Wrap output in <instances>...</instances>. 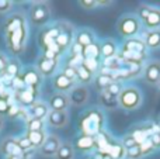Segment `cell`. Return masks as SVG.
Wrapping results in <instances>:
<instances>
[{
    "label": "cell",
    "mask_w": 160,
    "mask_h": 159,
    "mask_svg": "<svg viewBox=\"0 0 160 159\" xmlns=\"http://www.w3.org/2000/svg\"><path fill=\"white\" fill-rule=\"evenodd\" d=\"M47 121L53 128H63L69 123V113L68 111H52L49 110L47 115Z\"/></svg>",
    "instance_id": "2e32d148"
},
{
    "label": "cell",
    "mask_w": 160,
    "mask_h": 159,
    "mask_svg": "<svg viewBox=\"0 0 160 159\" xmlns=\"http://www.w3.org/2000/svg\"><path fill=\"white\" fill-rule=\"evenodd\" d=\"M68 97H69L70 106L83 107L88 101V99H90V92H88L87 86L76 85V86L68 93Z\"/></svg>",
    "instance_id": "ba28073f"
},
{
    "label": "cell",
    "mask_w": 160,
    "mask_h": 159,
    "mask_svg": "<svg viewBox=\"0 0 160 159\" xmlns=\"http://www.w3.org/2000/svg\"><path fill=\"white\" fill-rule=\"evenodd\" d=\"M150 8H152V6H141V7H139L138 17H139V20H141V21H143V20L146 18V16L149 14Z\"/></svg>",
    "instance_id": "60d3db41"
},
{
    "label": "cell",
    "mask_w": 160,
    "mask_h": 159,
    "mask_svg": "<svg viewBox=\"0 0 160 159\" xmlns=\"http://www.w3.org/2000/svg\"><path fill=\"white\" fill-rule=\"evenodd\" d=\"M62 73H63L66 78H69L70 80L76 82V78H78V72H76V68H75V66L66 65V66L63 68V70H62Z\"/></svg>",
    "instance_id": "e575fe53"
},
{
    "label": "cell",
    "mask_w": 160,
    "mask_h": 159,
    "mask_svg": "<svg viewBox=\"0 0 160 159\" xmlns=\"http://www.w3.org/2000/svg\"><path fill=\"white\" fill-rule=\"evenodd\" d=\"M79 4L84 10H93V8H96L98 6V2H96V0H80Z\"/></svg>",
    "instance_id": "ab89813d"
},
{
    "label": "cell",
    "mask_w": 160,
    "mask_h": 159,
    "mask_svg": "<svg viewBox=\"0 0 160 159\" xmlns=\"http://www.w3.org/2000/svg\"><path fill=\"white\" fill-rule=\"evenodd\" d=\"M4 159H22V158H18V156H6Z\"/></svg>",
    "instance_id": "f6af8a7d"
},
{
    "label": "cell",
    "mask_w": 160,
    "mask_h": 159,
    "mask_svg": "<svg viewBox=\"0 0 160 159\" xmlns=\"http://www.w3.org/2000/svg\"><path fill=\"white\" fill-rule=\"evenodd\" d=\"M25 137L28 138V141L31 142L32 148H41V145L44 144L45 138H47V134L45 131H32V132H27Z\"/></svg>",
    "instance_id": "83f0119b"
},
{
    "label": "cell",
    "mask_w": 160,
    "mask_h": 159,
    "mask_svg": "<svg viewBox=\"0 0 160 159\" xmlns=\"http://www.w3.org/2000/svg\"><path fill=\"white\" fill-rule=\"evenodd\" d=\"M17 142H18V146H20V148H21L24 152H28V151H31V149H32V145H31V142L28 141L27 137L18 138V140H17Z\"/></svg>",
    "instance_id": "74e56055"
},
{
    "label": "cell",
    "mask_w": 160,
    "mask_h": 159,
    "mask_svg": "<svg viewBox=\"0 0 160 159\" xmlns=\"http://www.w3.org/2000/svg\"><path fill=\"white\" fill-rule=\"evenodd\" d=\"M118 104L121 109L128 111L139 109L142 104V92L135 86L124 87L118 96Z\"/></svg>",
    "instance_id": "5b68a950"
},
{
    "label": "cell",
    "mask_w": 160,
    "mask_h": 159,
    "mask_svg": "<svg viewBox=\"0 0 160 159\" xmlns=\"http://www.w3.org/2000/svg\"><path fill=\"white\" fill-rule=\"evenodd\" d=\"M6 47L13 55L24 52L28 42V21L22 13H14L3 24Z\"/></svg>",
    "instance_id": "6da1fadb"
},
{
    "label": "cell",
    "mask_w": 160,
    "mask_h": 159,
    "mask_svg": "<svg viewBox=\"0 0 160 159\" xmlns=\"http://www.w3.org/2000/svg\"><path fill=\"white\" fill-rule=\"evenodd\" d=\"M149 141L152 142L153 148H160V137H159V132H153V134L150 135Z\"/></svg>",
    "instance_id": "b9f144b4"
},
{
    "label": "cell",
    "mask_w": 160,
    "mask_h": 159,
    "mask_svg": "<svg viewBox=\"0 0 160 159\" xmlns=\"http://www.w3.org/2000/svg\"><path fill=\"white\" fill-rule=\"evenodd\" d=\"M20 78H21L24 86L31 87V89H35V90L39 89V86H41V83H42V79H44L41 75H39V72L37 70L35 66L25 68V69L20 73Z\"/></svg>",
    "instance_id": "9c48e42d"
},
{
    "label": "cell",
    "mask_w": 160,
    "mask_h": 159,
    "mask_svg": "<svg viewBox=\"0 0 160 159\" xmlns=\"http://www.w3.org/2000/svg\"><path fill=\"white\" fill-rule=\"evenodd\" d=\"M44 126H45V120H39V118H34L30 117L27 118V132H32V131H44Z\"/></svg>",
    "instance_id": "f546056e"
},
{
    "label": "cell",
    "mask_w": 160,
    "mask_h": 159,
    "mask_svg": "<svg viewBox=\"0 0 160 159\" xmlns=\"http://www.w3.org/2000/svg\"><path fill=\"white\" fill-rule=\"evenodd\" d=\"M143 79L149 85H159L160 83V62L159 61H152L145 66Z\"/></svg>",
    "instance_id": "9a60e30c"
},
{
    "label": "cell",
    "mask_w": 160,
    "mask_h": 159,
    "mask_svg": "<svg viewBox=\"0 0 160 159\" xmlns=\"http://www.w3.org/2000/svg\"><path fill=\"white\" fill-rule=\"evenodd\" d=\"M16 95H17V100L21 103V106L31 107L37 101V95H38V90L31 89V87L25 86L24 89L16 92Z\"/></svg>",
    "instance_id": "e0dca14e"
},
{
    "label": "cell",
    "mask_w": 160,
    "mask_h": 159,
    "mask_svg": "<svg viewBox=\"0 0 160 159\" xmlns=\"http://www.w3.org/2000/svg\"><path fill=\"white\" fill-rule=\"evenodd\" d=\"M69 106H70L69 97H68V95H65V93L55 92L48 99V107H49V110H52V111H68Z\"/></svg>",
    "instance_id": "7c38bea8"
},
{
    "label": "cell",
    "mask_w": 160,
    "mask_h": 159,
    "mask_svg": "<svg viewBox=\"0 0 160 159\" xmlns=\"http://www.w3.org/2000/svg\"><path fill=\"white\" fill-rule=\"evenodd\" d=\"M30 113H31V117L39 118V120H45L48 113H49V107H48V104L42 103V101H35V103L30 107Z\"/></svg>",
    "instance_id": "7402d4cb"
},
{
    "label": "cell",
    "mask_w": 160,
    "mask_h": 159,
    "mask_svg": "<svg viewBox=\"0 0 160 159\" xmlns=\"http://www.w3.org/2000/svg\"><path fill=\"white\" fill-rule=\"evenodd\" d=\"M114 80L115 79H114V76L111 73H97V76L94 78V85H96V87L100 92H104Z\"/></svg>",
    "instance_id": "cb8c5ba5"
},
{
    "label": "cell",
    "mask_w": 160,
    "mask_h": 159,
    "mask_svg": "<svg viewBox=\"0 0 160 159\" xmlns=\"http://www.w3.org/2000/svg\"><path fill=\"white\" fill-rule=\"evenodd\" d=\"M125 155H127L129 159H138V158L143 156L142 149H141V145H135V146H132V148L125 149Z\"/></svg>",
    "instance_id": "d6a6232c"
},
{
    "label": "cell",
    "mask_w": 160,
    "mask_h": 159,
    "mask_svg": "<svg viewBox=\"0 0 160 159\" xmlns=\"http://www.w3.org/2000/svg\"><path fill=\"white\" fill-rule=\"evenodd\" d=\"M0 152L4 156H18L24 158V151L18 146L16 138H6L0 142Z\"/></svg>",
    "instance_id": "4fadbf2b"
},
{
    "label": "cell",
    "mask_w": 160,
    "mask_h": 159,
    "mask_svg": "<svg viewBox=\"0 0 160 159\" xmlns=\"http://www.w3.org/2000/svg\"><path fill=\"white\" fill-rule=\"evenodd\" d=\"M51 14H52V11H51L49 3L37 2L30 7V11H28V20H30V23L34 25V27L39 28V27H44V25L49 21Z\"/></svg>",
    "instance_id": "8992f818"
},
{
    "label": "cell",
    "mask_w": 160,
    "mask_h": 159,
    "mask_svg": "<svg viewBox=\"0 0 160 159\" xmlns=\"http://www.w3.org/2000/svg\"><path fill=\"white\" fill-rule=\"evenodd\" d=\"M100 55L104 59H111L117 55V44L114 39H105L100 45Z\"/></svg>",
    "instance_id": "44dd1931"
},
{
    "label": "cell",
    "mask_w": 160,
    "mask_h": 159,
    "mask_svg": "<svg viewBox=\"0 0 160 159\" xmlns=\"http://www.w3.org/2000/svg\"><path fill=\"white\" fill-rule=\"evenodd\" d=\"M75 151L80 152H90L96 148V138L87 137V135H80L75 140V145H73Z\"/></svg>",
    "instance_id": "ac0fdd59"
},
{
    "label": "cell",
    "mask_w": 160,
    "mask_h": 159,
    "mask_svg": "<svg viewBox=\"0 0 160 159\" xmlns=\"http://www.w3.org/2000/svg\"><path fill=\"white\" fill-rule=\"evenodd\" d=\"M98 103L101 107H105L107 110H112L117 109L119 106L118 104V97L110 95L107 92H100V97H98Z\"/></svg>",
    "instance_id": "603a6c76"
},
{
    "label": "cell",
    "mask_w": 160,
    "mask_h": 159,
    "mask_svg": "<svg viewBox=\"0 0 160 159\" xmlns=\"http://www.w3.org/2000/svg\"><path fill=\"white\" fill-rule=\"evenodd\" d=\"M8 110H10V104H8L7 97H4V96H0V115L7 114Z\"/></svg>",
    "instance_id": "f35d334b"
},
{
    "label": "cell",
    "mask_w": 160,
    "mask_h": 159,
    "mask_svg": "<svg viewBox=\"0 0 160 159\" xmlns=\"http://www.w3.org/2000/svg\"><path fill=\"white\" fill-rule=\"evenodd\" d=\"M142 41L149 49H158L160 48V30H148Z\"/></svg>",
    "instance_id": "ffe728a7"
},
{
    "label": "cell",
    "mask_w": 160,
    "mask_h": 159,
    "mask_svg": "<svg viewBox=\"0 0 160 159\" xmlns=\"http://www.w3.org/2000/svg\"><path fill=\"white\" fill-rule=\"evenodd\" d=\"M135 145H139V144L136 142V140L133 138L132 134H128V135H125V137L122 138V146H124L125 149L132 148V146H135Z\"/></svg>",
    "instance_id": "d590c367"
},
{
    "label": "cell",
    "mask_w": 160,
    "mask_h": 159,
    "mask_svg": "<svg viewBox=\"0 0 160 159\" xmlns=\"http://www.w3.org/2000/svg\"><path fill=\"white\" fill-rule=\"evenodd\" d=\"M72 39H73V27H70L68 23H59V33L55 39V45L61 51V54L65 52L70 47Z\"/></svg>",
    "instance_id": "52a82bcc"
},
{
    "label": "cell",
    "mask_w": 160,
    "mask_h": 159,
    "mask_svg": "<svg viewBox=\"0 0 160 159\" xmlns=\"http://www.w3.org/2000/svg\"><path fill=\"white\" fill-rule=\"evenodd\" d=\"M82 64H83V66L90 70L93 75H96L97 70H98V66H100L98 61H96V59H83Z\"/></svg>",
    "instance_id": "836d02e7"
},
{
    "label": "cell",
    "mask_w": 160,
    "mask_h": 159,
    "mask_svg": "<svg viewBox=\"0 0 160 159\" xmlns=\"http://www.w3.org/2000/svg\"><path fill=\"white\" fill-rule=\"evenodd\" d=\"M52 86H53V89H55L56 92L68 95V93H69L70 90H72L73 87L76 86V82L70 80L69 78H66V76H65L63 73L61 72V73H56V75L53 76Z\"/></svg>",
    "instance_id": "5bb4252c"
},
{
    "label": "cell",
    "mask_w": 160,
    "mask_h": 159,
    "mask_svg": "<svg viewBox=\"0 0 160 159\" xmlns=\"http://www.w3.org/2000/svg\"><path fill=\"white\" fill-rule=\"evenodd\" d=\"M122 89H124V87H122L121 82H118V80L115 79V80H114L112 83H111L110 86H108L107 89L104 90V92H107V93H110V95H112V96H115V97H118L119 93L122 92Z\"/></svg>",
    "instance_id": "1f68e13d"
},
{
    "label": "cell",
    "mask_w": 160,
    "mask_h": 159,
    "mask_svg": "<svg viewBox=\"0 0 160 159\" xmlns=\"http://www.w3.org/2000/svg\"><path fill=\"white\" fill-rule=\"evenodd\" d=\"M61 145H62L61 138L55 134H49V135H47L44 144L41 145V148H39L38 151H39V154H41V156L53 158L56 155V152H58V149L61 148Z\"/></svg>",
    "instance_id": "30bf717a"
},
{
    "label": "cell",
    "mask_w": 160,
    "mask_h": 159,
    "mask_svg": "<svg viewBox=\"0 0 160 159\" xmlns=\"http://www.w3.org/2000/svg\"><path fill=\"white\" fill-rule=\"evenodd\" d=\"M4 73L8 76L10 79L16 78V76L20 75V64L16 61H11V62H7V66H6V70Z\"/></svg>",
    "instance_id": "4dcf8cb0"
},
{
    "label": "cell",
    "mask_w": 160,
    "mask_h": 159,
    "mask_svg": "<svg viewBox=\"0 0 160 159\" xmlns=\"http://www.w3.org/2000/svg\"><path fill=\"white\" fill-rule=\"evenodd\" d=\"M158 132H159V137H160V130H159V131H158Z\"/></svg>",
    "instance_id": "bcb514c9"
},
{
    "label": "cell",
    "mask_w": 160,
    "mask_h": 159,
    "mask_svg": "<svg viewBox=\"0 0 160 159\" xmlns=\"http://www.w3.org/2000/svg\"><path fill=\"white\" fill-rule=\"evenodd\" d=\"M35 68L42 78H49V76L55 75L56 69H58V59H52L45 55H41L37 61Z\"/></svg>",
    "instance_id": "8fae6325"
},
{
    "label": "cell",
    "mask_w": 160,
    "mask_h": 159,
    "mask_svg": "<svg viewBox=\"0 0 160 159\" xmlns=\"http://www.w3.org/2000/svg\"><path fill=\"white\" fill-rule=\"evenodd\" d=\"M3 126H4V118H3L2 115H0V131L3 130Z\"/></svg>",
    "instance_id": "ee69618b"
},
{
    "label": "cell",
    "mask_w": 160,
    "mask_h": 159,
    "mask_svg": "<svg viewBox=\"0 0 160 159\" xmlns=\"http://www.w3.org/2000/svg\"><path fill=\"white\" fill-rule=\"evenodd\" d=\"M98 56H100V45L96 44V42L84 47L82 51L83 59H96V61H98Z\"/></svg>",
    "instance_id": "f1b7e54d"
},
{
    "label": "cell",
    "mask_w": 160,
    "mask_h": 159,
    "mask_svg": "<svg viewBox=\"0 0 160 159\" xmlns=\"http://www.w3.org/2000/svg\"><path fill=\"white\" fill-rule=\"evenodd\" d=\"M75 154H76V151L72 144L62 142L61 148L58 149V152H56V155L53 158L55 159H75Z\"/></svg>",
    "instance_id": "d4e9b609"
},
{
    "label": "cell",
    "mask_w": 160,
    "mask_h": 159,
    "mask_svg": "<svg viewBox=\"0 0 160 159\" xmlns=\"http://www.w3.org/2000/svg\"><path fill=\"white\" fill-rule=\"evenodd\" d=\"M13 4L14 3L11 0H0V14L4 16L8 11H11L13 10Z\"/></svg>",
    "instance_id": "8d00e7d4"
},
{
    "label": "cell",
    "mask_w": 160,
    "mask_h": 159,
    "mask_svg": "<svg viewBox=\"0 0 160 159\" xmlns=\"http://www.w3.org/2000/svg\"><path fill=\"white\" fill-rule=\"evenodd\" d=\"M142 23L148 30H160V8L152 7Z\"/></svg>",
    "instance_id": "d6986e66"
},
{
    "label": "cell",
    "mask_w": 160,
    "mask_h": 159,
    "mask_svg": "<svg viewBox=\"0 0 160 159\" xmlns=\"http://www.w3.org/2000/svg\"><path fill=\"white\" fill-rule=\"evenodd\" d=\"M76 72H78V78H76V82H79L82 86H86V85H88L90 82L94 80V75L90 72L88 69H86L84 66L82 65H79L78 68H76Z\"/></svg>",
    "instance_id": "484cf974"
},
{
    "label": "cell",
    "mask_w": 160,
    "mask_h": 159,
    "mask_svg": "<svg viewBox=\"0 0 160 159\" xmlns=\"http://www.w3.org/2000/svg\"><path fill=\"white\" fill-rule=\"evenodd\" d=\"M146 49L148 48L142 39L129 38L124 42V45H122L119 58L127 61V62H131V64L142 65L145 56H146Z\"/></svg>",
    "instance_id": "3957f363"
},
{
    "label": "cell",
    "mask_w": 160,
    "mask_h": 159,
    "mask_svg": "<svg viewBox=\"0 0 160 159\" xmlns=\"http://www.w3.org/2000/svg\"><path fill=\"white\" fill-rule=\"evenodd\" d=\"M104 115L100 110H88L84 114L80 115L79 118V128L82 131V135H87V137L96 138L98 134L102 132L104 128Z\"/></svg>",
    "instance_id": "7a4b0ae2"
},
{
    "label": "cell",
    "mask_w": 160,
    "mask_h": 159,
    "mask_svg": "<svg viewBox=\"0 0 160 159\" xmlns=\"http://www.w3.org/2000/svg\"><path fill=\"white\" fill-rule=\"evenodd\" d=\"M142 28V21L136 14H124L117 23V31L124 38H135Z\"/></svg>",
    "instance_id": "277c9868"
},
{
    "label": "cell",
    "mask_w": 160,
    "mask_h": 159,
    "mask_svg": "<svg viewBox=\"0 0 160 159\" xmlns=\"http://www.w3.org/2000/svg\"><path fill=\"white\" fill-rule=\"evenodd\" d=\"M75 39H76V44L80 45L82 48L87 47V45H90V44H93V42H94L93 33H91L90 30H87V28H83V30H80Z\"/></svg>",
    "instance_id": "4316f807"
},
{
    "label": "cell",
    "mask_w": 160,
    "mask_h": 159,
    "mask_svg": "<svg viewBox=\"0 0 160 159\" xmlns=\"http://www.w3.org/2000/svg\"><path fill=\"white\" fill-rule=\"evenodd\" d=\"M7 59L4 58V55H2L0 54V75L2 73H4V70H6V66H7Z\"/></svg>",
    "instance_id": "7bdbcfd3"
}]
</instances>
